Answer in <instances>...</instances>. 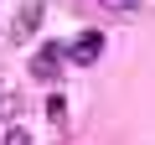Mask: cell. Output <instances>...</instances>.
Returning <instances> with one entry per match:
<instances>
[{"mask_svg": "<svg viewBox=\"0 0 155 145\" xmlns=\"http://www.w3.org/2000/svg\"><path fill=\"white\" fill-rule=\"evenodd\" d=\"M145 0H104V11H140Z\"/></svg>", "mask_w": 155, "mask_h": 145, "instance_id": "8992f818", "label": "cell"}, {"mask_svg": "<svg viewBox=\"0 0 155 145\" xmlns=\"http://www.w3.org/2000/svg\"><path fill=\"white\" fill-rule=\"evenodd\" d=\"M31 72H36L41 83H52L57 72H62V47H57V42H47V47L36 52V62H31Z\"/></svg>", "mask_w": 155, "mask_h": 145, "instance_id": "7a4b0ae2", "label": "cell"}, {"mask_svg": "<svg viewBox=\"0 0 155 145\" xmlns=\"http://www.w3.org/2000/svg\"><path fill=\"white\" fill-rule=\"evenodd\" d=\"M62 52H67L78 67H88V62H98V57H104V36H98V31H83V36H72Z\"/></svg>", "mask_w": 155, "mask_h": 145, "instance_id": "6da1fadb", "label": "cell"}, {"mask_svg": "<svg viewBox=\"0 0 155 145\" xmlns=\"http://www.w3.org/2000/svg\"><path fill=\"white\" fill-rule=\"evenodd\" d=\"M5 145H31V135H26L21 124H11V130H5Z\"/></svg>", "mask_w": 155, "mask_h": 145, "instance_id": "5b68a950", "label": "cell"}, {"mask_svg": "<svg viewBox=\"0 0 155 145\" xmlns=\"http://www.w3.org/2000/svg\"><path fill=\"white\" fill-rule=\"evenodd\" d=\"M36 21H41V0H26V5H21V21H16V31H11V36H16V42H26Z\"/></svg>", "mask_w": 155, "mask_h": 145, "instance_id": "3957f363", "label": "cell"}, {"mask_svg": "<svg viewBox=\"0 0 155 145\" xmlns=\"http://www.w3.org/2000/svg\"><path fill=\"white\" fill-rule=\"evenodd\" d=\"M47 119H52V124H67V99H62V93L47 99Z\"/></svg>", "mask_w": 155, "mask_h": 145, "instance_id": "277c9868", "label": "cell"}]
</instances>
